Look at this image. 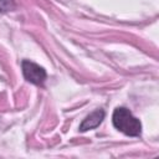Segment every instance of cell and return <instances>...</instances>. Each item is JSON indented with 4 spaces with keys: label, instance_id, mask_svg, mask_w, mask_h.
Instances as JSON below:
<instances>
[{
    "label": "cell",
    "instance_id": "obj_4",
    "mask_svg": "<svg viewBox=\"0 0 159 159\" xmlns=\"http://www.w3.org/2000/svg\"><path fill=\"white\" fill-rule=\"evenodd\" d=\"M15 6H16L15 0H0V14L9 12L14 10Z\"/></svg>",
    "mask_w": 159,
    "mask_h": 159
},
{
    "label": "cell",
    "instance_id": "obj_2",
    "mask_svg": "<svg viewBox=\"0 0 159 159\" xmlns=\"http://www.w3.org/2000/svg\"><path fill=\"white\" fill-rule=\"evenodd\" d=\"M21 70H22L24 78L27 82L36 84V86H43L46 77H47V73L43 67H41L40 65H37L30 60H22Z\"/></svg>",
    "mask_w": 159,
    "mask_h": 159
},
{
    "label": "cell",
    "instance_id": "obj_1",
    "mask_svg": "<svg viewBox=\"0 0 159 159\" xmlns=\"http://www.w3.org/2000/svg\"><path fill=\"white\" fill-rule=\"evenodd\" d=\"M114 128L129 137H139L142 134V123L125 107H117L112 114Z\"/></svg>",
    "mask_w": 159,
    "mask_h": 159
},
{
    "label": "cell",
    "instance_id": "obj_3",
    "mask_svg": "<svg viewBox=\"0 0 159 159\" xmlns=\"http://www.w3.org/2000/svg\"><path fill=\"white\" fill-rule=\"evenodd\" d=\"M104 117H106V112H104L103 109L98 108V109L93 111L92 113H89V114L81 122V124H80V127H78V130H80V132H87V130H89V129L97 128V127L103 122Z\"/></svg>",
    "mask_w": 159,
    "mask_h": 159
}]
</instances>
